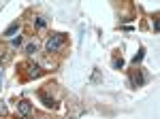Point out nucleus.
Listing matches in <instances>:
<instances>
[{
    "label": "nucleus",
    "instance_id": "1",
    "mask_svg": "<svg viewBox=\"0 0 160 119\" xmlns=\"http://www.w3.org/2000/svg\"><path fill=\"white\" fill-rule=\"evenodd\" d=\"M22 70H26V72H22V79L24 81H28V79H37V77H41V66H37V64H22Z\"/></svg>",
    "mask_w": 160,
    "mask_h": 119
},
{
    "label": "nucleus",
    "instance_id": "11",
    "mask_svg": "<svg viewBox=\"0 0 160 119\" xmlns=\"http://www.w3.org/2000/svg\"><path fill=\"white\" fill-rule=\"evenodd\" d=\"M2 111H4V108H2V104H0V113H2Z\"/></svg>",
    "mask_w": 160,
    "mask_h": 119
},
{
    "label": "nucleus",
    "instance_id": "3",
    "mask_svg": "<svg viewBox=\"0 0 160 119\" xmlns=\"http://www.w3.org/2000/svg\"><path fill=\"white\" fill-rule=\"evenodd\" d=\"M17 113H19L22 117H30V113H32V104H30L28 100H22V102L17 104Z\"/></svg>",
    "mask_w": 160,
    "mask_h": 119
},
{
    "label": "nucleus",
    "instance_id": "9",
    "mask_svg": "<svg viewBox=\"0 0 160 119\" xmlns=\"http://www.w3.org/2000/svg\"><path fill=\"white\" fill-rule=\"evenodd\" d=\"M11 43H13V47H19V45H22V36H17V38H13Z\"/></svg>",
    "mask_w": 160,
    "mask_h": 119
},
{
    "label": "nucleus",
    "instance_id": "6",
    "mask_svg": "<svg viewBox=\"0 0 160 119\" xmlns=\"http://www.w3.org/2000/svg\"><path fill=\"white\" fill-rule=\"evenodd\" d=\"M32 24L37 26V28H45V26H47V19H45L43 15H37V17L32 19Z\"/></svg>",
    "mask_w": 160,
    "mask_h": 119
},
{
    "label": "nucleus",
    "instance_id": "13",
    "mask_svg": "<svg viewBox=\"0 0 160 119\" xmlns=\"http://www.w3.org/2000/svg\"><path fill=\"white\" fill-rule=\"evenodd\" d=\"M0 81H2V74H0Z\"/></svg>",
    "mask_w": 160,
    "mask_h": 119
},
{
    "label": "nucleus",
    "instance_id": "12",
    "mask_svg": "<svg viewBox=\"0 0 160 119\" xmlns=\"http://www.w3.org/2000/svg\"><path fill=\"white\" fill-rule=\"evenodd\" d=\"M38 119H47V117H38Z\"/></svg>",
    "mask_w": 160,
    "mask_h": 119
},
{
    "label": "nucleus",
    "instance_id": "4",
    "mask_svg": "<svg viewBox=\"0 0 160 119\" xmlns=\"http://www.w3.org/2000/svg\"><path fill=\"white\" fill-rule=\"evenodd\" d=\"M143 81H145V79H143L141 70H135L132 74H130V83L135 85V87H141V85H143Z\"/></svg>",
    "mask_w": 160,
    "mask_h": 119
},
{
    "label": "nucleus",
    "instance_id": "2",
    "mask_svg": "<svg viewBox=\"0 0 160 119\" xmlns=\"http://www.w3.org/2000/svg\"><path fill=\"white\" fill-rule=\"evenodd\" d=\"M62 45H64V34H51L49 38H47V51L49 53H56V51H60Z\"/></svg>",
    "mask_w": 160,
    "mask_h": 119
},
{
    "label": "nucleus",
    "instance_id": "8",
    "mask_svg": "<svg viewBox=\"0 0 160 119\" xmlns=\"http://www.w3.org/2000/svg\"><path fill=\"white\" fill-rule=\"evenodd\" d=\"M7 60H9V51L2 49V51H0V62H7Z\"/></svg>",
    "mask_w": 160,
    "mask_h": 119
},
{
    "label": "nucleus",
    "instance_id": "10",
    "mask_svg": "<svg viewBox=\"0 0 160 119\" xmlns=\"http://www.w3.org/2000/svg\"><path fill=\"white\" fill-rule=\"evenodd\" d=\"M122 64H124V62H122V58H120V60H113V66H115V68H118V66L122 68Z\"/></svg>",
    "mask_w": 160,
    "mask_h": 119
},
{
    "label": "nucleus",
    "instance_id": "7",
    "mask_svg": "<svg viewBox=\"0 0 160 119\" xmlns=\"http://www.w3.org/2000/svg\"><path fill=\"white\" fill-rule=\"evenodd\" d=\"M26 53H30V55H34V53H37V45H34V43H30V45H26Z\"/></svg>",
    "mask_w": 160,
    "mask_h": 119
},
{
    "label": "nucleus",
    "instance_id": "5",
    "mask_svg": "<svg viewBox=\"0 0 160 119\" xmlns=\"http://www.w3.org/2000/svg\"><path fill=\"white\" fill-rule=\"evenodd\" d=\"M17 30H19V21H13V24L9 26L7 30H4V34H2V38H13V34H15Z\"/></svg>",
    "mask_w": 160,
    "mask_h": 119
}]
</instances>
